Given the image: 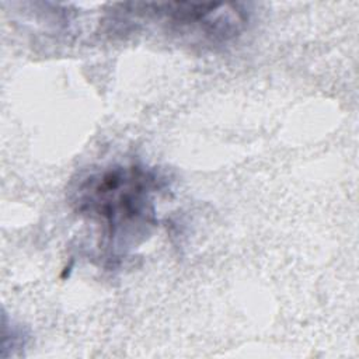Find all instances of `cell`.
Here are the masks:
<instances>
[{
	"label": "cell",
	"instance_id": "1",
	"mask_svg": "<svg viewBox=\"0 0 359 359\" xmlns=\"http://www.w3.org/2000/svg\"><path fill=\"white\" fill-rule=\"evenodd\" d=\"M164 180L139 163H111L83 172L70 191L73 210L100 229L107 259L125 258L157 226Z\"/></svg>",
	"mask_w": 359,
	"mask_h": 359
}]
</instances>
